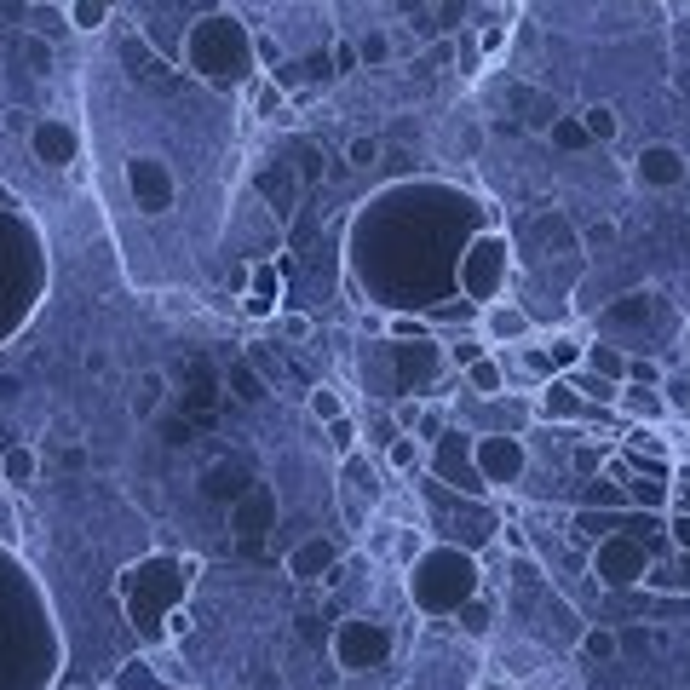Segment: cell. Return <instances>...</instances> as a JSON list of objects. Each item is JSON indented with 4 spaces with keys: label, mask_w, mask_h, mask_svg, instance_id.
<instances>
[{
    "label": "cell",
    "mask_w": 690,
    "mask_h": 690,
    "mask_svg": "<svg viewBox=\"0 0 690 690\" xmlns=\"http://www.w3.org/2000/svg\"><path fill=\"white\" fill-rule=\"evenodd\" d=\"M184 64L196 81L219 92H242L259 69V46H253V29L236 12H207L190 35H184Z\"/></svg>",
    "instance_id": "1"
},
{
    "label": "cell",
    "mask_w": 690,
    "mask_h": 690,
    "mask_svg": "<svg viewBox=\"0 0 690 690\" xmlns=\"http://www.w3.org/2000/svg\"><path fill=\"white\" fill-rule=\"evenodd\" d=\"M478 593H483L478 552H460L443 541V547H426L409 564V598H414V610H426V616H460Z\"/></svg>",
    "instance_id": "2"
},
{
    "label": "cell",
    "mask_w": 690,
    "mask_h": 690,
    "mask_svg": "<svg viewBox=\"0 0 690 690\" xmlns=\"http://www.w3.org/2000/svg\"><path fill=\"white\" fill-rule=\"evenodd\" d=\"M202 575V558H144V564H127L121 570V604H127V616L133 627H156L179 610V593Z\"/></svg>",
    "instance_id": "3"
},
{
    "label": "cell",
    "mask_w": 690,
    "mask_h": 690,
    "mask_svg": "<svg viewBox=\"0 0 690 690\" xmlns=\"http://www.w3.org/2000/svg\"><path fill=\"white\" fill-rule=\"evenodd\" d=\"M506 282H512V242H506V230H478L455 265L460 299L483 311V305H495L506 294Z\"/></svg>",
    "instance_id": "4"
},
{
    "label": "cell",
    "mask_w": 690,
    "mask_h": 690,
    "mask_svg": "<svg viewBox=\"0 0 690 690\" xmlns=\"http://www.w3.org/2000/svg\"><path fill=\"white\" fill-rule=\"evenodd\" d=\"M587 575H593L598 587H644V575H650V547H644L639 535H627V529H610V535H598L593 552H587Z\"/></svg>",
    "instance_id": "5"
},
{
    "label": "cell",
    "mask_w": 690,
    "mask_h": 690,
    "mask_svg": "<svg viewBox=\"0 0 690 690\" xmlns=\"http://www.w3.org/2000/svg\"><path fill=\"white\" fill-rule=\"evenodd\" d=\"M472 437L478 432H466V426H449V432L437 437L432 449H426V472H432L437 483H449V489H460V495H489V483H483L478 472V460H472Z\"/></svg>",
    "instance_id": "6"
},
{
    "label": "cell",
    "mask_w": 690,
    "mask_h": 690,
    "mask_svg": "<svg viewBox=\"0 0 690 690\" xmlns=\"http://www.w3.org/2000/svg\"><path fill=\"white\" fill-rule=\"evenodd\" d=\"M391 656V627L374 616H345L334 633V662L345 673H368V667H386Z\"/></svg>",
    "instance_id": "7"
},
{
    "label": "cell",
    "mask_w": 690,
    "mask_h": 690,
    "mask_svg": "<svg viewBox=\"0 0 690 690\" xmlns=\"http://www.w3.org/2000/svg\"><path fill=\"white\" fill-rule=\"evenodd\" d=\"M472 460L489 489H512L529 472V443L518 432H478L472 437Z\"/></svg>",
    "instance_id": "8"
},
{
    "label": "cell",
    "mask_w": 690,
    "mask_h": 690,
    "mask_svg": "<svg viewBox=\"0 0 690 690\" xmlns=\"http://www.w3.org/2000/svg\"><path fill=\"white\" fill-rule=\"evenodd\" d=\"M127 190H133L138 213H167L173 207V196H179V184H173V173H167V161L161 156H133L127 161Z\"/></svg>",
    "instance_id": "9"
},
{
    "label": "cell",
    "mask_w": 690,
    "mask_h": 690,
    "mask_svg": "<svg viewBox=\"0 0 690 690\" xmlns=\"http://www.w3.org/2000/svg\"><path fill=\"white\" fill-rule=\"evenodd\" d=\"M529 403H535V420H547V426H575V420H587V414H593V403L575 391L570 374H552V380H541Z\"/></svg>",
    "instance_id": "10"
},
{
    "label": "cell",
    "mask_w": 690,
    "mask_h": 690,
    "mask_svg": "<svg viewBox=\"0 0 690 690\" xmlns=\"http://www.w3.org/2000/svg\"><path fill=\"white\" fill-rule=\"evenodd\" d=\"M685 150L679 144H644L639 156H633V184L639 190H679L685 184Z\"/></svg>",
    "instance_id": "11"
},
{
    "label": "cell",
    "mask_w": 690,
    "mask_h": 690,
    "mask_svg": "<svg viewBox=\"0 0 690 690\" xmlns=\"http://www.w3.org/2000/svg\"><path fill=\"white\" fill-rule=\"evenodd\" d=\"M478 334L489 345H512V351H518V345H529L535 340V322H529V311L524 305H512V299H495V305H483V317H478Z\"/></svg>",
    "instance_id": "12"
},
{
    "label": "cell",
    "mask_w": 690,
    "mask_h": 690,
    "mask_svg": "<svg viewBox=\"0 0 690 690\" xmlns=\"http://www.w3.org/2000/svg\"><path fill=\"white\" fill-rule=\"evenodd\" d=\"M340 570V547L328 541V535H311V541H299L288 552V575H294L299 587H317V581H334Z\"/></svg>",
    "instance_id": "13"
},
{
    "label": "cell",
    "mask_w": 690,
    "mask_h": 690,
    "mask_svg": "<svg viewBox=\"0 0 690 690\" xmlns=\"http://www.w3.org/2000/svg\"><path fill=\"white\" fill-rule=\"evenodd\" d=\"M29 150H35L46 167H69V161L81 156V133H75L69 121H58V115H46V121L29 127Z\"/></svg>",
    "instance_id": "14"
},
{
    "label": "cell",
    "mask_w": 690,
    "mask_h": 690,
    "mask_svg": "<svg viewBox=\"0 0 690 690\" xmlns=\"http://www.w3.org/2000/svg\"><path fill=\"white\" fill-rule=\"evenodd\" d=\"M271 524H276V495L265 483H253L242 501H230V529H236L242 541H259Z\"/></svg>",
    "instance_id": "15"
},
{
    "label": "cell",
    "mask_w": 690,
    "mask_h": 690,
    "mask_svg": "<svg viewBox=\"0 0 690 690\" xmlns=\"http://www.w3.org/2000/svg\"><path fill=\"white\" fill-rule=\"evenodd\" d=\"M242 311H248V317H276V311H282V271H276L271 259L248 265V294H242Z\"/></svg>",
    "instance_id": "16"
},
{
    "label": "cell",
    "mask_w": 690,
    "mask_h": 690,
    "mask_svg": "<svg viewBox=\"0 0 690 690\" xmlns=\"http://www.w3.org/2000/svg\"><path fill=\"white\" fill-rule=\"evenodd\" d=\"M253 483H248V466L242 460H230V455H219V460H207L202 466V495H213V501H242Z\"/></svg>",
    "instance_id": "17"
},
{
    "label": "cell",
    "mask_w": 690,
    "mask_h": 690,
    "mask_svg": "<svg viewBox=\"0 0 690 690\" xmlns=\"http://www.w3.org/2000/svg\"><path fill=\"white\" fill-rule=\"evenodd\" d=\"M161 409H167V374H161V368L133 374V386H127V414L144 426V420H156Z\"/></svg>",
    "instance_id": "18"
},
{
    "label": "cell",
    "mask_w": 690,
    "mask_h": 690,
    "mask_svg": "<svg viewBox=\"0 0 690 690\" xmlns=\"http://www.w3.org/2000/svg\"><path fill=\"white\" fill-rule=\"evenodd\" d=\"M616 409L644 426V420H667V397H662V386H633V380H621Z\"/></svg>",
    "instance_id": "19"
},
{
    "label": "cell",
    "mask_w": 690,
    "mask_h": 690,
    "mask_svg": "<svg viewBox=\"0 0 690 690\" xmlns=\"http://www.w3.org/2000/svg\"><path fill=\"white\" fill-rule=\"evenodd\" d=\"M460 391H472V397H506V363L495 351L478 357L472 368H460Z\"/></svg>",
    "instance_id": "20"
},
{
    "label": "cell",
    "mask_w": 690,
    "mask_h": 690,
    "mask_svg": "<svg viewBox=\"0 0 690 690\" xmlns=\"http://www.w3.org/2000/svg\"><path fill=\"white\" fill-rule=\"evenodd\" d=\"M35 478H41V449H29V443H12V449H0V483H12V489H29Z\"/></svg>",
    "instance_id": "21"
},
{
    "label": "cell",
    "mask_w": 690,
    "mask_h": 690,
    "mask_svg": "<svg viewBox=\"0 0 690 690\" xmlns=\"http://www.w3.org/2000/svg\"><path fill=\"white\" fill-rule=\"evenodd\" d=\"M581 368H593V374H604V380H627V351L610 340H593L587 351H581Z\"/></svg>",
    "instance_id": "22"
},
{
    "label": "cell",
    "mask_w": 690,
    "mask_h": 690,
    "mask_svg": "<svg viewBox=\"0 0 690 690\" xmlns=\"http://www.w3.org/2000/svg\"><path fill=\"white\" fill-rule=\"evenodd\" d=\"M386 466L391 472H426V443H420L414 432H397L386 443Z\"/></svg>",
    "instance_id": "23"
},
{
    "label": "cell",
    "mask_w": 690,
    "mask_h": 690,
    "mask_svg": "<svg viewBox=\"0 0 690 690\" xmlns=\"http://www.w3.org/2000/svg\"><path fill=\"white\" fill-rule=\"evenodd\" d=\"M581 127H587V138H593V144H616V138H621L616 104H587V110H581Z\"/></svg>",
    "instance_id": "24"
},
{
    "label": "cell",
    "mask_w": 690,
    "mask_h": 690,
    "mask_svg": "<svg viewBox=\"0 0 690 690\" xmlns=\"http://www.w3.org/2000/svg\"><path fill=\"white\" fill-rule=\"evenodd\" d=\"M570 380H575V391H581L587 403H604V409H616L621 380H604V374H593V368H570Z\"/></svg>",
    "instance_id": "25"
},
{
    "label": "cell",
    "mask_w": 690,
    "mask_h": 690,
    "mask_svg": "<svg viewBox=\"0 0 690 690\" xmlns=\"http://www.w3.org/2000/svg\"><path fill=\"white\" fill-rule=\"evenodd\" d=\"M581 351H587V345L575 340V334H552V340L541 345V357H547L552 374H570V368H581Z\"/></svg>",
    "instance_id": "26"
},
{
    "label": "cell",
    "mask_w": 690,
    "mask_h": 690,
    "mask_svg": "<svg viewBox=\"0 0 690 690\" xmlns=\"http://www.w3.org/2000/svg\"><path fill=\"white\" fill-rule=\"evenodd\" d=\"M581 656H587V662H616L621 656V633L616 627H604V621L587 627V633H581Z\"/></svg>",
    "instance_id": "27"
},
{
    "label": "cell",
    "mask_w": 690,
    "mask_h": 690,
    "mask_svg": "<svg viewBox=\"0 0 690 690\" xmlns=\"http://www.w3.org/2000/svg\"><path fill=\"white\" fill-rule=\"evenodd\" d=\"M230 391H236L242 403H265V380H259V368H253L248 357L230 363Z\"/></svg>",
    "instance_id": "28"
},
{
    "label": "cell",
    "mask_w": 690,
    "mask_h": 690,
    "mask_svg": "<svg viewBox=\"0 0 690 690\" xmlns=\"http://www.w3.org/2000/svg\"><path fill=\"white\" fill-rule=\"evenodd\" d=\"M380 156H386V144L374 133H357L351 144H345V167H357V173H368V167H380Z\"/></svg>",
    "instance_id": "29"
},
{
    "label": "cell",
    "mask_w": 690,
    "mask_h": 690,
    "mask_svg": "<svg viewBox=\"0 0 690 690\" xmlns=\"http://www.w3.org/2000/svg\"><path fill=\"white\" fill-rule=\"evenodd\" d=\"M552 144H558V150H587L593 138L581 127V115H558V121H552Z\"/></svg>",
    "instance_id": "30"
},
{
    "label": "cell",
    "mask_w": 690,
    "mask_h": 690,
    "mask_svg": "<svg viewBox=\"0 0 690 690\" xmlns=\"http://www.w3.org/2000/svg\"><path fill=\"white\" fill-rule=\"evenodd\" d=\"M110 6L115 0H69V23L75 29H98V23H110Z\"/></svg>",
    "instance_id": "31"
},
{
    "label": "cell",
    "mask_w": 690,
    "mask_h": 690,
    "mask_svg": "<svg viewBox=\"0 0 690 690\" xmlns=\"http://www.w3.org/2000/svg\"><path fill=\"white\" fill-rule=\"evenodd\" d=\"M443 351H449V363H455V368H472L478 357H489V340H483V334H466V340L443 345Z\"/></svg>",
    "instance_id": "32"
},
{
    "label": "cell",
    "mask_w": 690,
    "mask_h": 690,
    "mask_svg": "<svg viewBox=\"0 0 690 690\" xmlns=\"http://www.w3.org/2000/svg\"><path fill=\"white\" fill-rule=\"evenodd\" d=\"M305 403H311V414H317L322 426H328V420H340V414H345V403H340V386H317V391H311V397H305Z\"/></svg>",
    "instance_id": "33"
},
{
    "label": "cell",
    "mask_w": 690,
    "mask_h": 690,
    "mask_svg": "<svg viewBox=\"0 0 690 690\" xmlns=\"http://www.w3.org/2000/svg\"><path fill=\"white\" fill-rule=\"evenodd\" d=\"M627 380L633 386H667V368L656 357H627Z\"/></svg>",
    "instance_id": "34"
},
{
    "label": "cell",
    "mask_w": 690,
    "mask_h": 690,
    "mask_svg": "<svg viewBox=\"0 0 690 690\" xmlns=\"http://www.w3.org/2000/svg\"><path fill=\"white\" fill-rule=\"evenodd\" d=\"M18 52H23V64H29V75H46V69H52V41H46V35H29Z\"/></svg>",
    "instance_id": "35"
},
{
    "label": "cell",
    "mask_w": 690,
    "mask_h": 690,
    "mask_svg": "<svg viewBox=\"0 0 690 690\" xmlns=\"http://www.w3.org/2000/svg\"><path fill=\"white\" fill-rule=\"evenodd\" d=\"M357 58H363V69H380L391 58V41L380 35V29H368L363 41H357Z\"/></svg>",
    "instance_id": "36"
},
{
    "label": "cell",
    "mask_w": 690,
    "mask_h": 690,
    "mask_svg": "<svg viewBox=\"0 0 690 690\" xmlns=\"http://www.w3.org/2000/svg\"><path fill=\"white\" fill-rule=\"evenodd\" d=\"M460 627H466V633H472V639H489V598H472V604H466V610H460Z\"/></svg>",
    "instance_id": "37"
},
{
    "label": "cell",
    "mask_w": 690,
    "mask_h": 690,
    "mask_svg": "<svg viewBox=\"0 0 690 690\" xmlns=\"http://www.w3.org/2000/svg\"><path fill=\"white\" fill-rule=\"evenodd\" d=\"M46 443H52V449H75V443H81V426H75L69 414H52V426H46Z\"/></svg>",
    "instance_id": "38"
},
{
    "label": "cell",
    "mask_w": 690,
    "mask_h": 690,
    "mask_svg": "<svg viewBox=\"0 0 690 690\" xmlns=\"http://www.w3.org/2000/svg\"><path fill=\"white\" fill-rule=\"evenodd\" d=\"M328 443L340 449V460H345V455H357V426H351V414H340V420H328Z\"/></svg>",
    "instance_id": "39"
},
{
    "label": "cell",
    "mask_w": 690,
    "mask_h": 690,
    "mask_svg": "<svg viewBox=\"0 0 690 690\" xmlns=\"http://www.w3.org/2000/svg\"><path fill=\"white\" fill-rule=\"evenodd\" d=\"M581 248H616V219H593V225H581Z\"/></svg>",
    "instance_id": "40"
},
{
    "label": "cell",
    "mask_w": 690,
    "mask_h": 690,
    "mask_svg": "<svg viewBox=\"0 0 690 690\" xmlns=\"http://www.w3.org/2000/svg\"><path fill=\"white\" fill-rule=\"evenodd\" d=\"M667 535H673L679 552H690V506H673V512H667Z\"/></svg>",
    "instance_id": "41"
},
{
    "label": "cell",
    "mask_w": 690,
    "mask_h": 690,
    "mask_svg": "<svg viewBox=\"0 0 690 690\" xmlns=\"http://www.w3.org/2000/svg\"><path fill=\"white\" fill-rule=\"evenodd\" d=\"M253 104H259V115H282V104H288V92L276 87V81H265V87H259V98H253Z\"/></svg>",
    "instance_id": "42"
},
{
    "label": "cell",
    "mask_w": 690,
    "mask_h": 690,
    "mask_svg": "<svg viewBox=\"0 0 690 690\" xmlns=\"http://www.w3.org/2000/svg\"><path fill=\"white\" fill-rule=\"evenodd\" d=\"M662 397H667V414H685V420H690V386L667 380V386H662Z\"/></svg>",
    "instance_id": "43"
},
{
    "label": "cell",
    "mask_w": 690,
    "mask_h": 690,
    "mask_svg": "<svg viewBox=\"0 0 690 690\" xmlns=\"http://www.w3.org/2000/svg\"><path fill=\"white\" fill-rule=\"evenodd\" d=\"M598 466H604V443H575V472H598Z\"/></svg>",
    "instance_id": "44"
},
{
    "label": "cell",
    "mask_w": 690,
    "mask_h": 690,
    "mask_svg": "<svg viewBox=\"0 0 690 690\" xmlns=\"http://www.w3.org/2000/svg\"><path fill=\"white\" fill-rule=\"evenodd\" d=\"M334 64H340V69H363V58H357V41H340V46H334Z\"/></svg>",
    "instance_id": "45"
},
{
    "label": "cell",
    "mask_w": 690,
    "mask_h": 690,
    "mask_svg": "<svg viewBox=\"0 0 690 690\" xmlns=\"http://www.w3.org/2000/svg\"><path fill=\"white\" fill-rule=\"evenodd\" d=\"M81 363H87V374H110V368H115V363H110V351H98V345H92Z\"/></svg>",
    "instance_id": "46"
},
{
    "label": "cell",
    "mask_w": 690,
    "mask_h": 690,
    "mask_svg": "<svg viewBox=\"0 0 690 690\" xmlns=\"http://www.w3.org/2000/svg\"><path fill=\"white\" fill-rule=\"evenodd\" d=\"M184 633H190V610H173V616H167V639H184Z\"/></svg>",
    "instance_id": "47"
},
{
    "label": "cell",
    "mask_w": 690,
    "mask_h": 690,
    "mask_svg": "<svg viewBox=\"0 0 690 690\" xmlns=\"http://www.w3.org/2000/svg\"><path fill=\"white\" fill-rule=\"evenodd\" d=\"M0 397H6V403H12V397H23V380L12 374V368H0Z\"/></svg>",
    "instance_id": "48"
},
{
    "label": "cell",
    "mask_w": 690,
    "mask_h": 690,
    "mask_svg": "<svg viewBox=\"0 0 690 690\" xmlns=\"http://www.w3.org/2000/svg\"><path fill=\"white\" fill-rule=\"evenodd\" d=\"M460 18H466V0H443V29H460Z\"/></svg>",
    "instance_id": "49"
},
{
    "label": "cell",
    "mask_w": 690,
    "mask_h": 690,
    "mask_svg": "<svg viewBox=\"0 0 690 690\" xmlns=\"http://www.w3.org/2000/svg\"><path fill=\"white\" fill-rule=\"evenodd\" d=\"M133 506H144V512H156V506H161V495H156V489H150V483H138V489H133Z\"/></svg>",
    "instance_id": "50"
},
{
    "label": "cell",
    "mask_w": 690,
    "mask_h": 690,
    "mask_svg": "<svg viewBox=\"0 0 690 690\" xmlns=\"http://www.w3.org/2000/svg\"><path fill=\"white\" fill-rule=\"evenodd\" d=\"M282 334H288V340H305V334H311V322H305V317H282Z\"/></svg>",
    "instance_id": "51"
},
{
    "label": "cell",
    "mask_w": 690,
    "mask_h": 690,
    "mask_svg": "<svg viewBox=\"0 0 690 690\" xmlns=\"http://www.w3.org/2000/svg\"><path fill=\"white\" fill-rule=\"evenodd\" d=\"M478 690H518V685H512V679H501V673H495V679H483Z\"/></svg>",
    "instance_id": "52"
},
{
    "label": "cell",
    "mask_w": 690,
    "mask_h": 690,
    "mask_svg": "<svg viewBox=\"0 0 690 690\" xmlns=\"http://www.w3.org/2000/svg\"><path fill=\"white\" fill-rule=\"evenodd\" d=\"M173 690H190V685H173Z\"/></svg>",
    "instance_id": "53"
}]
</instances>
